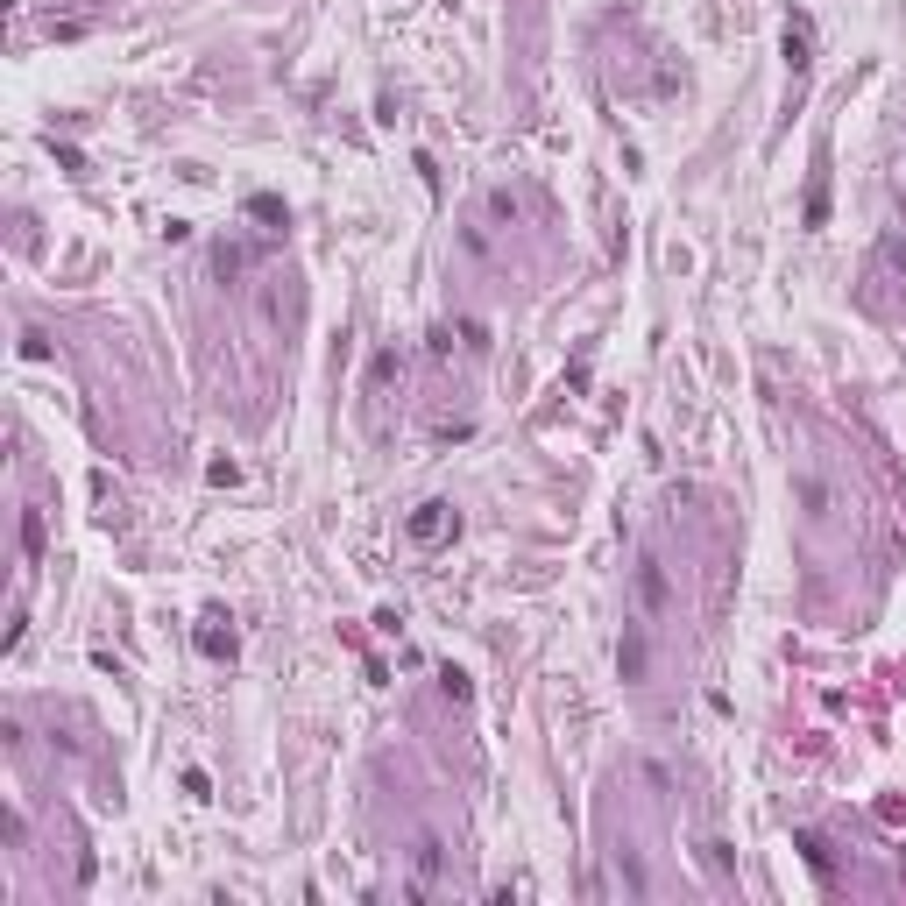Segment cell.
Returning a JSON list of instances; mask_svg holds the SVG:
<instances>
[{
    "instance_id": "6da1fadb",
    "label": "cell",
    "mask_w": 906,
    "mask_h": 906,
    "mask_svg": "<svg viewBox=\"0 0 906 906\" xmlns=\"http://www.w3.org/2000/svg\"><path fill=\"white\" fill-rule=\"evenodd\" d=\"M630 595H637V616L644 623H659L666 609H673V574H666V560H637V574H630Z\"/></svg>"
},
{
    "instance_id": "7a4b0ae2",
    "label": "cell",
    "mask_w": 906,
    "mask_h": 906,
    "mask_svg": "<svg viewBox=\"0 0 906 906\" xmlns=\"http://www.w3.org/2000/svg\"><path fill=\"white\" fill-rule=\"evenodd\" d=\"M403 531H411L418 545H439V538H453V510L446 503H418L411 517H403Z\"/></svg>"
},
{
    "instance_id": "3957f363",
    "label": "cell",
    "mask_w": 906,
    "mask_h": 906,
    "mask_svg": "<svg viewBox=\"0 0 906 906\" xmlns=\"http://www.w3.org/2000/svg\"><path fill=\"white\" fill-rule=\"evenodd\" d=\"M644 666H652V644H644V616L623 630V644H616V673L623 680H644Z\"/></svg>"
},
{
    "instance_id": "277c9868",
    "label": "cell",
    "mask_w": 906,
    "mask_h": 906,
    "mask_svg": "<svg viewBox=\"0 0 906 906\" xmlns=\"http://www.w3.org/2000/svg\"><path fill=\"white\" fill-rule=\"evenodd\" d=\"M411 871H418L411 893H432V878H439V843H418V850H411Z\"/></svg>"
},
{
    "instance_id": "5b68a950",
    "label": "cell",
    "mask_w": 906,
    "mask_h": 906,
    "mask_svg": "<svg viewBox=\"0 0 906 906\" xmlns=\"http://www.w3.org/2000/svg\"><path fill=\"white\" fill-rule=\"evenodd\" d=\"M794 496L807 503V517H828V482H814V475H801V482H794Z\"/></svg>"
},
{
    "instance_id": "8992f818",
    "label": "cell",
    "mask_w": 906,
    "mask_h": 906,
    "mask_svg": "<svg viewBox=\"0 0 906 906\" xmlns=\"http://www.w3.org/2000/svg\"><path fill=\"white\" fill-rule=\"evenodd\" d=\"M199 652H205V659H234V630L205 623V630H199Z\"/></svg>"
},
{
    "instance_id": "52a82bcc",
    "label": "cell",
    "mask_w": 906,
    "mask_h": 906,
    "mask_svg": "<svg viewBox=\"0 0 906 906\" xmlns=\"http://www.w3.org/2000/svg\"><path fill=\"white\" fill-rule=\"evenodd\" d=\"M807 43H814V36H807V14H794V21H786V64H807Z\"/></svg>"
},
{
    "instance_id": "ba28073f",
    "label": "cell",
    "mask_w": 906,
    "mask_h": 906,
    "mask_svg": "<svg viewBox=\"0 0 906 906\" xmlns=\"http://www.w3.org/2000/svg\"><path fill=\"white\" fill-rule=\"evenodd\" d=\"M21 553H29V560H43V510H29V517H21Z\"/></svg>"
},
{
    "instance_id": "9c48e42d",
    "label": "cell",
    "mask_w": 906,
    "mask_h": 906,
    "mask_svg": "<svg viewBox=\"0 0 906 906\" xmlns=\"http://www.w3.org/2000/svg\"><path fill=\"white\" fill-rule=\"evenodd\" d=\"M794 843H801V857H807V864H814V871L828 878V843H821V835H807V828L794 835Z\"/></svg>"
},
{
    "instance_id": "30bf717a",
    "label": "cell",
    "mask_w": 906,
    "mask_h": 906,
    "mask_svg": "<svg viewBox=\"0 0 906 906\" xmlns=\"http://www.w3.org/2000/svg\"><path fill=\"white\" fill-rule=\"evenodd\" d=\"M821 220H828V185L814 178V192H807V227H821Z\"/></svg>"
}]
</instances>
